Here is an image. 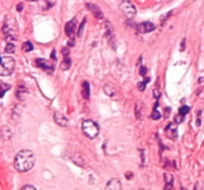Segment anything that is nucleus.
<instances>
[{
    "instance_id": "obj_19",
    "label": "nucleus",
    "mask_w": 204,
    "mask_h": 190,
    "mask_svg": "<svg viewBox=\"0 0 204 190\" xmlns=\"http://www.w3.org/2000/svg\"><path fill=\"white\" fill-rule=\"evenodd\" d=\"M157 106H158V105H157V103H155V109H153V112L151 113V114H150V117H151L152 120H158V119H160V117H162L160 113L156 110V107Z\"/></svg>"
},
{
    "instance_id": "obj_27",
    "label": "nucleus",
    "mask_w": 204,
    "mask_h": 190,
    "mask_svg": "<svg viewBox=\"0 0 204 190\" xmlns=\"http://www.w3.org/2000/svg\"><path fill=\"white\" fill-rule=\"evenodd\" d=\"M22 9H23V3H20V4L17 5V11L21 12L22 11Z\"/></svg>"
},
{
    "instance_id": "obj_7",
    "label": "nucleus",
    "mask_w": 204,
    "mask_h": 190,
    "mask_svg": "<svg viewBox=\"0 0 204 190\" xmlns=\"http://www.w3.org/2000/svg\"><path fill=\"white\" fill-rule=\"evenodd\" d=\"M155 29V25L151 23V22H142L141 24L138 25V31L139 33H149V32H151Z\"/></svg>"
},
{
    "instance_id": "obj_23",
    "label": "nucleus",
    "mask_w": 204,
    "mask_h": 190,
    "mask_svg": "<svg viewBox=\"0 0 204 190\" xmlns=\"http://www.w3.org/2000/svg\"><path fill=\"white\" fill-rule=\"evenodd\" d=\"M149 80H150L149 78H146L144 82H141V83H138V89L139 90V91H144V90H145V87H146V84L148 83Z\"/></svg>"
},
{
    "instance_id": "obj_3",
    "label": "nucleus",
    "mask_w": 204,
    "mask_h": 190,
    "mask_svg": "<svg viewBox=\"0 0 204 190\" xmlns=\"http://www.w3.org/2000/svg\"><path fill=\"white\" fill-rule=\"evenodd\" d=\"M15 69V60L12 57L5 56L0 62V76H10Z\"/></svg>"
},
{
    "instance_id": "obj_16",
    "label": "nucleus",
    "mask_w": 204,
    "mask_h": 190,
    "mask_svg": "<svg viewBox=\"0 0 204 190\" xmlns=\"http://www.w3.org/2000/svg\"><path fill=\"white\" fill-rule=\"evenodd\" d=\"M10 88H11V86L4 84V83H2L1 85H0V98H3L4 95H5V93L7 91H9Z\"/></svg>"
},
{
    "instance_id": "obj_33",
    "label": "nucleus",
    "mask_w": 204,
    "mask_h": 190,
    "mask_svg": "<svg viewBox=\"0 0 204 190\" xmlns=\"http://www.w3.org/2000/svg\"><path fill=\"white\" fill-rule=\"evenodd\" d=\"M202 80H203V78H200V79H199V83H201Z\"/></svg>"
},
{
    "instance_id": "obj_10",
    "label": "nucleus",
    "mask_w": 204,
    "mask_h": 190,
    "mask_svg": "<svg viewBox=\"0 0 204 190\" xmlns=\"http://www.w3.org/2000/svg\"><path fill=\"white\" fill-rule=\"evenodd\" d=\"M107 190H121V182L117 178H113L107 184Z\"/></svg>"
},
{
    "instance_id": "obj_4",
    "label": "nucleus",
    "mask_w": 204,
    "mask_h": 190,
    "mask_svg": "<svg viewBox=\"0 0 204 190\" xmlns=\"http://www.w3.org/2000/svg\"><path fill=\"white\" fill-rule=\"evenodd\" d=\"M120 9L128 18L134 17L137 14V8H135V6L132 4L130 0H123L120 3Z\"/></svg>"
},
{
    "instance_id": "obj_31",
    "label": "nucleus",
    "mask_w": 204,
    "mask_h": 190,
    "mask_svg": "<svg viewBox=\"0 0 204 190\" xmlns=\"http://www.w3.org/2000/svg\"><path fill=\"white\" fill-rule=\"evenodd\" d=\"M184 44H185V39L183 40V43H181V51H183L184 50Z\"/></svg>"
},
{
    "instance_id": "obj_26",
    "label": "nucleus",
    "mask_w": 204,
    "mask_h": 190,
    "mask_svg": "<svg viewBox=\"0 0 204 190\" xmlns=\"http://www.w3.org/2000/svg\"><path fill=\"white\" fill-rule=\"evenodd\" d=\"M21 189H22V190H26V189H33V190H35V189H36V187H34V186H32V185H25Z\"/></svg>"
},
{
    "instance_id": "obj_1",
    "label": "nucleus",
    "mask_w": 204,
    "mask_h": 190,
    "mask_svg": "<svg viewBox=\"0 0 204 190\" xmlns=\"http://www.w3.org/2000/svg\"><path fill=\"white\" fill-rule=\"evenodd\" d=\"M35 164V155L29 149H22L14 158V167L19 172H27L31 170Z\"/></svg>"
},
{
    "instance_id": "obj_32",
    "label": "nucleus",
    "mask_w": 204,
    "mask_h": 190,
    "mask_svg": "<svg viewBox=\"0 0 204 190\" xmlns=\"http://www.w3.org/2000/svg\"><path fill=\"white\" fill-rule=\"evenodd\" d=\"M27 1H29V2H33V1H37V0H27Z\"/></svg>"
},
{
    "instance_id": "obj_22",
    "label": "nucleus",
    "mask_w": 204,
    "mask_h": 190,
    "mask_svg": "<svg viewBox=\"0 0 204 190\" xmlns=\"http://www.w3.org/2000/svg\"><path fill=\"white\" fill-rule=\"evenodd\" d=\"M5 52L9 53V54L14 53V52H15V45L12 44V43H8V44L6 45V47H5Z\"/></svg>"
},
{
    "instance_id": "obj_20",
    "label": "nucleus",
    "mask_w": 204,
    "mask_h": 190,
    "mask_svg": "<svg viewBox=\"0 0 204 190\" xmlns=\"http://www.w3.org/2000/svg\"><path fill=\"white\" fill-rule=\"evenodd\" d=\"M189 110H190V107H187V106H182L180 109H179V110H178V113H179L180 116L185 117L186 114L189 113Z\"/></svg>"
},
{
    "instance_id": "obj_5",
    "label": "nucleus",
    "mask_w": 204,
    "mask_h": 190,
    "mask_svg": "<svg viewBox=\"0 0 204 190\" xmlns=\"http://www.w3.org/2000/svg\"><path fill=\"white\" fill-rule=\"evenodd\" d=\"M35 62H36L37 67L41 68L42 70H44L45 72H47V73H53V71L55 69L54 65L45 59H37Z\"/></svg>"
},
{
    "instance_id": "obj_6",
    "label": "nucleus",
    "mask_w": 204,
    "mask_h": 190,
    "mask_svg": "<svg viewBox=\"0 0 204 190\" xmlns=\"http://www.w3.org/2000/svg\"><path fill=\"white\" fill-rule=\"evenodd\" d=\"M86 7H87L89 11H90L97 19L99 20L104 19V13L102 12V10L100 9V7L98 5L94 4V3H86Z\"/></svg>"
},
{
    "instance_id": "obj_2",
    "label": "nucleus",
    "mask_w": 204,
    "mask_h": 190,
    "mask_svg": "<svg viewBox=\"0 0 204 190\" xmlns=\"http://www.w3.org/2000/svg\"><path fill=\"white\" fill-rule=\"evenodd\" d=\"M82 131H83L86 137L93 139L98 137L100 132V128H99V125L97 124L94 120H86L83 121V124H82Z\"/></svg>"
},
{
    "instance_id": "obj_14",
    "label": "nucleus",
    "mask_w": 204,
    "mask_h": 190,
    "mask_svg": "<svg viewBox=\"0 0 204 190\" xmlns=\"http://www.w3.org/2000/svg\"><path fill=\"white\" fill-rule=\"evenodd\" d=\"M71 65H72V61H71V59L67 56V57H65V59H64L62 64H61V69L63 71H67L71 68Z\"/></svg>"
},
{
    "instance_id": "obj_13",
    "label": "nucleus",
    "mask_w": 204,
    "mask_h": 190,
    "mask_svg": "<svg viewBox=\"0 0 204 190\" xmlns=\"http://www.w3.org/2000/svg\"><path fill=\"white\" fill-rule=\"evenodd\" d=\"M82 95H83L84 99H89L90 97V85L88 82H84L83 86H82Z\"/></svg>"
},
{
    "instance_id": "obj_18",
    "label": "nucleus",
    "mask_w": 204,
    "mask_h": 190,
    "mask_svg": "<svg viewBox=\"0 0 204 190\" xmlns=\"http://www.w3.org/2000/svg\"><path fill=\"white\" fill-rule=\"evenodd\" d=\"M86 22H87V19H86V18H84L83 21H82V23L80 24V27H79L78 32H77V36H78L79 38L82 37V35H83V31H84V28H85Z\"/></svg>"
},
{
    "instance_id": "obj_25",
    "label": "nucleus",
    "mask_w": 204,
    "mask_h": 190,
    "mask_svg": "<svg viewBox=\"0 0 204 190\" xmlns=\"http://www.w3.org/2000/svg\"><path fill=\"white\" fill-rule=\"evenodd\" d=\"M69 53H70V51H69V49H68L67 47H64L63 49H62V54L65 57H67V56H69Z\"/></svg>"
},
{
    "instance_id": "obj_24",
    "label": "nucleus",
    "mask_w": 204,
    "mask_h": 190,
    "mask_svg": "<svg viewBox=\"0 0 204 190\" xmlns=\"http://www.w3.org/2000/svg\"><path fill=\"white\" fill-rule=\"evenodd\" d=\"M146 73H148V69H146L145 67H141V69H139V75L141 76H142V77H144L145 75H146Z\"/></svg>"
},
{
    "instance_id": "obj_12",
    "label": "nucleus",
    "mask_w": 204,
    "mask_h": 190,
    "mask_svg": "<svg viewBox=\"0 0 204 190\" xmlns=\"http://www.w3.org/2000/svg\"><path fill=\"white\" fill-rule=\"evenodd\" d=\"M38 1L39 6L41 7L42 10H49L56 5V0H38Z\"/></svg>"
},
{
    "instance_id": "obj_28",
    "label": "nucleus",
    "mask_w": 204,
    "mask_h": 190,
    "mask_svg": "<svg viewBox=\"0 0 204 190\" xmlns=\"http://www.w3.org/2000/svg\"><path fill=\"white\" fill-rule=\"evenodd\" d=\"M51 59L52 60H55V61L57 60V58H56V51H55V50H53L52 53H51Z\"/></svg>"
},
{
    "instance_id": "obj_21",
    "label": "nucleus",
    "mask_w": 204,
    "mask_h": 190,
    "mask_svg": "<svg viewBox=\"0 0 204 190\" xmlns=\"http://www.w3.org/2000/svg\"><path fill=\"white\" fill-rule=\"evenodd\" d=\"M164 180L166 182V185H172L173 183V176L169 173H164Z\"/></svg>"
},
{
    "instance_id": "obj_11",
    "label": "nucleus",
    "mask_w": 204,
    "mask_h": 190,
    "mask_svg": "<svg viewBox=\"0 0 204 190\" xmlns=\"http://www.w3.org/2000/svg\"><path fill=\"white\" fill-rule=\"evenodd\" d=\"M0 135L3 141H9L12 137V131L9 127H2L1 131H0Z\"/></svg>"
},
{
    "instance_id": "obj_15",
    "label": "nucleus",
    "mask_w": 204,
    "mask_h": 190,
    "mask_svg": "<svg viewBox=\"0 0 204 190\" xmlns=\"http://www.w3.org/2000/svg\"><path fill=\"white\" fill-rule=\"evenodd\" d=\"M104 92H105L109 97H113L114 94H116V89L114 88L113 85L108 84V85H106L105 87H104Z\"/></svg>"
},
{
    "instance_id": "obj_8",
    "label": "nucleus",
    "mask_w": 204,
    "mask_h": 190,
    "mask_svg": "<svg viewBox=\"0 0 204 190\" xmlns=\"http://www.w3.org/2000/svg\"><path fill=\"white\" fill-rule=\"evenodd\" d=\"M76 18H74L73 20L69 21L66 26H65V32H66V35L68 37L70 38H74V33H75V30H76Z\"/></svg>"
},
{
    "instance_id": "obj_17",
    "label": "nucleus",
    "mask_w": 204,
    "mask_h": 190,
    "mask_svg": "<svg viewBox=\"0 0 204 190\" xmlns=\"http://www.w3.org/2000/svg\"><path fill=\"white\" fill-rule=\"evenodd\" d=\"M33 44H32L31 42L27 41V42H24L22 44V50L24 52H31L32 50H33Z\"/></svg>"
},
{
    "instance_id": "obj_29",
    "label": "nucleus",
    "mask_w": 204,
    "mask_h": 190,
    "mask_svg": "<svg viewBox=\"0 0 204 190\" xmlns=\"http://www.w3.org/2000/svg\"><path fill=\"white\" fill-rule=\"evenodd\" d=\"M74 41H75V40H74V38H71V39H70V41L68 42V45L71 46V47H73V46L75 45V42H74Z\"/></svg>"
},
{
    "instance_id": "obj_9",
    "label": "nucleus",
    "mask_w": 204,
    "mask_h": 190,
    "mask_svg": "<svg viewBox=\"0 0 204 190\" xmlns=\"http://www.w3.org/2000/svg\"><path fill=\"white\" fill-rule=\"evenodd\" d=\"M54 120L55 123L60 125V127H67L68 124H69V121H68L67 117L64 116L62 113H59V112H56L54 114Z\"/></svg>"
},
{
    "instance_id": "obj_34",
    "label": "nucleus",
    "mask_w": 204,
    "mask_h": 190,
    "mask_svg": "<svg viewBox=\"0 0 204 190\" xmlns=\"http://www.w3.org/2000/svg\"><path fill=\"white\" fill-rule=\"evenodd\" d=\"M1 60H2V58H1V57H0V62H1Z\"/></svg>"
},
{
    "instance_id": "obj_30",
    "label": "nucleus",
    "mask_w": 204,
    "mask_h": 190,
    "mask_svg": "<svg viewBox=\"0 0 204 190\" xmlns=\"http://www.w3.org/2000/svg\"><path fill=\"white\" fill-rule=\"evenodd\" d=\"M131 176H132V173H131V172L126 173V177H127V179H131Z\"/></svg>"
}]
</instances>
